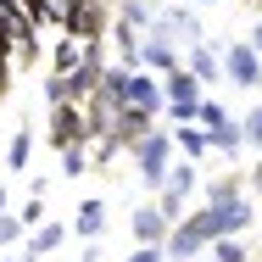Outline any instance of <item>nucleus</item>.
Returning a JSON list of instances; mask_svg holds the SVG:
<instances>
[{
  "label": "nucleus",
  "mask_w": 262,
  "mask_h": 262,
  "mask_svg": "<svg viewBox=\"0 0 262 262\" xmlns=\"http://www.w3.org/2000/svg\"><path fill=\"white\" fill-rule=\"evenodd\" d=\"M251 51H257V56H262V23H257V34H251Z\"/></svg>",
  "instance_id": "cd10ccee"
},
{
  "label": "nucleus",
  "mask_w": 262,
  "mask_h": 262,
  "mask_svg": "<svg viewBox=\"0 0 262 262\" xmlns=\"http://www.w3.org/2000/svg\"><path fill=\"white\" fill-rule=\"evenodd\" d=\"M128 223H134V246H162V240L173 234V217H167L162 207H140Z\"/></svg>",
  "instance_id": "39448f33"
},
{
  "label": "nucleus",
  "mask_w": 262,
  "mask_h": 262,
  "mask_svg": "<svg viewBox=\"0 0 262 262\" xmlns=\"http://www.w3.org/2000/svg\"><path fill=\"white\" fill-rule=\"evenodd\" d=\"M251 184H257V190H262V162H257V173H251Z\"/></svg>",
  "instance_id": "c85d7f7f"
},
{
  "label": "nucleus",
  "mask_w": 262,
  "mask_h": 262,
  "mask_svg": "<svg viewBox=\"0 0 262 262\" xmlns=\"http://www.w3.org/2000/svg\"><path fill=\"white\" fill-rule=\"evenodd\" d=\"M140 67H145V73H173V67H179V51H173V39H167V34H151V39H140Z\"/></svg>",
  "instance_id": "0eeeda50"
},
{
  "label": "nucleus",
  "mask_w": 262,
  "mask_h": 262,
  "mask_svg": "<svg viewBox=\"0 0 262 262\" xmlns=\"http://www.w3.org/2000/svg\"><path fill=\"white\" fill-rule=\"evenodd\" d=\"M0 17H28V11H23V0H0Z\"/></svg>",
  "instance_id": "393cba45"
},
{
  "label": "nucleus",
  "mask_w": 262,
  "mask_h": 262,
  "mask_svg": "<svg viewBox=\"0 0 262 262\" xmlns=\"http://www.w3.org/2000/svg\"><path fill=\"white\" fill-rule=\"evenodd\" d=\"M223 73H229L240 90H257L262 84V56L251 51V45H229V51H223Z\"/></svg>",
  "instance_id": "20e7f679"
},
{
  "label": "nucleus",
  "mask_w": 262,
  "mask_h": 262,
  "mask_svg": "<svg viewBox=\"0 0 262 262\" xmlns=\"http://www.w3.org/2000/svg\"><path fill=\"white\" fill-rule=\"evenodd\" d=\"M195 262H217V257H195Z\"/></svg>",
  "instance_id": "2f4dec72"
},
{
  "label": "nucleus",
  "mask_w": 262,
  "mask_h": 262,
  "mask_svg": "<svg viewBox=\"0 0 262 262\" xmlns=\"http://www.w3.org/2000/svg\"><path fill=\"white\" fill-rule=\"evenodd\" d=\"M61 240H67V229H61V223H51V229H39V234L28 240V257H51V251L61 246Z\"/></svg>",
  "instance_id": "6ab92c4d"
},
{
  "label": "nucleus",
  "mask_w": 262,
  "mask_h": 262,
  "mask_svg": "<svg viewBox=\"0 0 262 262\" xmlns=\"http://www.w3.org/2000/svg\"><path fill=\"white\" fill-rule=\"evenodd\" d=\"M240 128H246V140H251V145H262V106L246 117V123H240Z\"/></svg>",
  "instance_id": "5701e85b"
},
{
  "label": "nucleus",
  "mask_w": 262,
  "mask_h": 262,
  "mask_svg": "<svg viewBox=\"0 0 262 262\" xmlns=\"http://www.w3.org/2000/svg\"><path fill=\"white\" fill-rule=\"evenodd\" d=\"M145 128H157V117H151V112H140V106H117V123H112V134H106V140H117V145L128 151Z\"/></svg>",
  "instance_id": "423d86ee"
},
{
  "label": "nucleus",
  "mask_w": 262,
  "mask_h": 262,
  "mask_svg": "<svg viewBox=\"0 0 262 262\" xmlns=\"http://www.w3.org/2000/svg\"><path fill=\"white\" fill-rule=\"evenodd\" d=\"M223 234H246V223H251V201L246 195H234V201H223Z\"/></svg>",
  "instance_id": "dca6fc26"
},
{
  "label": "nucleus",
  "mask_w": 262,
  "mask_h": 262,
  "mask_svg": "<svg viewBox=\"0 0 262 262\" xmlns=\"http://www.w3.org/2000/svg\"><path fill=\"white\" fill-rule=\"evenodd\" d=\"M84 56H90V39H73V34H61V45H56L51 67H56V73H61V78H67V73H73V67H78Z\"/></svg>",
  "instance_id": "ddd939ff"
},
{
  "label": "nucleus",
  "mask_w": 262,
  "mask_h": 262,
  "mask_svg": "<svg viewBox=\"0 0 262 262\" xmlns=\"http://www.w3.org/2000/svg\"><path fill=\"white\" fill-rule=\"evenodd\" d=\"M201 6H207V0H201Z\"/></svg>",
  "instance_id": "473e14b6"
},
{
  "label": "nucleus",
  "mask_w": 262,
  "mask_h": 262,
  "mask_svg": "<svg viewBox=\"0 0 262 262\" xmlns=\"http://www.w3.org/2000/svg\"><path fill=\"white\" fill-rule=\"evenodd\" d=\"M257 151H262V145H257Z\"/></svg>",
  "instance_id": "72a5a7b5"
},
{
  "label": "nucleus",
  "mask_w": 262,
  "mask_h": 262,
  "mask_svg": "<svg viewBox=\"0 0 262 262\" xmlns=\"http://www.w3.org/2000/svg\"><path fill=\"white\" fill-rule=\"evenodd\" d=\"M234 195H240V173H223V179L207 184V207H223V201H234Z\"/></svg>",
  "instance_id": "a211bd4d"
},
{
  "label": "nucleus",
  "mask_w": 262,
  "mask_h": 262,
  "mask_svg": "<svg viewBox=\"0 0 262 262\" xmlns=\"http://www.w3.org/2000/svg\"><path fill=\"white\" fill-rule=\"evenodd\" d=\"M128 73H134V67H106V78H101V90H95V101H106V106H128Z\"/></svg>",
  "instance_id": "9b49d317"
},
{
  "label": "nucleus",
  "mask_w": 262,
  "mask_h": 262,
  "mask_svg": "<svg viewBox=\"0 0 262 262\" xmlns=\"http://www.w3.org/2000/svg\"><path fill=\"white\" fill-rule=\"evenodd\" d=\"M6 84H11V61L0 56V95H6Z\"/></svg>",
  "instance_id": "a878e982"
},
{
  "label": "nucleus",
  "mask_w": 262,
  "mask_h": 262,
  "mask_svg": "<svg viewBox=\"0 0 262 262\" xmlns=\"http://www.w3.org/2000/svg\"><path fill=\"white\" fill-rule=\"evenodd\" d=\"M6 262H39V257H6Z\"/></svg>",
  "instance_id": "c756f323"
},
{
  "label": "nucleus",
  "mask_w": 262,
  "mask_h": 262,
  "mask_svg": "<svg viewBox=\"0 0 262 262\" xmlns=\"http://www.w3.org/2000/svg\"><path fill=\"white\" fill-rule=\"evenodd\" d=\"M0 56H11V34H6V17H0Z\"/></svg>",
  "instance_id": "bb28decb"
},
{
  "label": "nucleus",
  "mask_w": 262,
  "mask_h": 262,
  "mask_svg": "<svg viewBox=\"0 0 262 262\" xmlns=\"http://www.w3.org/2000/svg\"><path fill=\"white\" fill-rule=\"evenodd\" d=\"M162 257H167L162 246H134V251H128V262H162Z\"/></svg>",
  "instance_id": "b1692460"
},
{
  "label": "nucleus",
  "mask_w": 262,
  "mask_h": 262,
  "mask_svg": "<svg viewBox=\"0 0 262 262\" xmlns=\"http://www.w3.org/2000/svg\"><path fill=\"white\" fill-rule=\"evenodd\" d=\"M190 229H195L207 246H212V240H223V212H217V207H201L195 217H190Z\"/></svg>",
  "instance_id": "f3484780"
},
{
  "label": "nucleus",
  "mask_w": 262,
  "mask_h": 262,
  "mask_svg": "<svg viewBox=\"0 0 262 262\" xmlns=\"http://www.w3.org/2000/svg\"><path fill=\"white\" fill-rule=\"evenodd\" d=\"M101 229H106V201H95V195H90L84 207L73 212V234H84V240H95Z\"/></svg>",
  "instance_id": "f8f14e48"
},
{
  "label": "nucleus",
  "mask_w": 262,
  "mask_h": 262,
  "mask_svg": "<svg viewBox=\"0 0 262 262\" xmlns=\"http://www.w3.org/2000/svg\"><path fill=\"white\" fill-rule=\"evenodd\" d=\"M128 106H140V112H151V117L162 112V84L145 73V67H134V73H128Z\"/></svg>",
  "instance_id": "6e6552de"
},
{
  "label": "nucleus",
  "mask_w": 262,
  "mask_h": 262,
  "mask_svg": "<svg viewBox=\"0 0 262 262\" xmlns=\"http://www.w3.org/2000/svg\"><path fill=\"white\" fill-rule=\"evenodd\" d=\"M173 145H179L184 157H207V151H212V145H207V128H201V123H179V128H173Z\"/></svg>",
  "instance_id": "4468645a"
},
{
  "label": "nucleus",
  "mask_w": 262,
  "mask_h": 262,
  "mask_svg": "<svg viewBox=\"0 0 262 262\" xmlns=\"http://www.w3.org/2000/svg\"><path fill=\"white\" fill-rule=\"evenodd\" d=\"M51 140L56 151H67V145H90V123H84V106H73V101H61L51 106Z\"/></svg>",
  "instance_id": "7ed1b4c3"
},
{
  "label": "nucleus",
  "mask_w": 262,
  "mask_h": 262,
  "mask_svg": "<svg viewBox=\"0 0 262 262\" xmlns=\"http://www.w3.org/2000/svg\"><path fill=\"white\" fill-rule=\"evenodd\" d=\"M184 67H190V73H195L201 84H217V73H223V56L212 51V45H201V39H195V45H190V61H184Z\"/></svg>",
  "instance_id": "9d476101"
},
{
  "label": "nucleus",
  "mask_w": 262,
  "mask_h": 262,
  "mask_svg": "<svg viewBox=\"0 0 262 262\" xmlns=\"http://www.w3.org/2000/svg\"><path fill=\"white\" fill-rule=\"evenodd\" d=\"M61 167H67V173L78 179V173L90 167V145H67V151H61Z\"/></svg>",
  "instance_id": "4be33fe9"
},
{
  "label": "nucleus",
  "mask_w": 262,
  "mask_h": 262,
  "mask_svg": "<svg viewBox=\"0 0 262 262\" xmlns=\"http://www.w3.org/2000/svg\"><path fill=\"white\" fill-rule=\"evenodd\" d=\"M207 145H212V151H223V157H234V151L246 145V128H240V117H229V112H223V117L207 128Z\"/></svg>",
  "instance_id": "1a4fd4ad"
},
{
  "label": "nucleus",
  "mask_w": 262,
  "mask_h": 262,
  "mask_svg": "<svg viewBox=\"0 0 262 262\" xmlns=\"http://www.w3.org/2000/svg\"><path fill=\"white\" fill-rule=\"evenodd\" d=\"M212 257H217V262H246V246H240V234H223V240H212Z\"/></svg>",
  "instance_id": "412c9836"
},
{
  "label": "nucleus",
  "mask_w": 262,
  "mask_h": 262,
  "mask_svg": "<svg viewBox=\"0 0 262 262\" xmlns=\"http://www.w3.org/2000/svg\"><path fill=\"white\" fill-rule=\"evenodd\" d=\"M201 90H207V84H201V78H195L190 67H173V73L162 78V101L173 106V117H179V123H195V106H201Z\"/></svg>",
  "instance_id": "f03ea898"
},
{
  "label": "nucleus",
  "mask_w": 262,
  "mask_h": 262,
  "mask_svg": "<svg viewBox=\"0 0 262 262\" xmlns=\"http://www.w3.org/2000/svg\"><path fill=\"white\" fill-rule=\"evenodd\" d=\"M0 217H6V190H0Z\"/></svg>",
  "instance_id": "7c9ffc66"
},
{
  "label": "nucleus",
  "mask_w": 262,
  "mask_h": 262,
  "mask_svg": "<svg viewBox=\"0 0 262 262\" xmlns=\"http://www.w3.org/2000/svg\"><path fill=\"white\" fill-rule=\"evenodd\" d=\"M128 162H134L140 184H162V173H167V162H173V134H162V128H145V134L128 145Z\"/></svg>",
  "instance_id": "f257e3e1"
},
{
  "label": "nucleus",
  "mask_w": 262,
  "mask_h": 262,
  "mask_svg": "<svg viewBox=\"0 0 262 262\" xmlns=\"http://www.w3.org/2000/svg\"><path fill=\"white\" fill-rule=\"evenodd\" d=\"M28 157H34V128L23 123V128L11 134V151H6V167H11V173H23V167H28Z\"/></svg>",
  "instance_id": "2eb2a0df"
},
{
  "label": "nucleus",
  "mask_w": 262,
  "mask_h": 262,
  "mask_svg": "<svg viewBox=\"0 0 262 262\" xmlns=\"http://www.w3.org/2000/svg\"><path fill=\"white\" fill-rule=\"evenodd\" d=\"M151 17H157V11H151L145 0H123V6H117V23H128V28H151Z\"/></svg>",
  "instance_id": "aec40b11"
}]
</instances>
